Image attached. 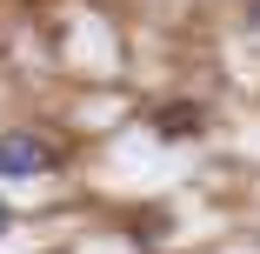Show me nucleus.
Masks as SVG:
<instances>
[{
    "mask_svg": "<svg viewBox=\"0 0 260 254\" xmlns=\"http://www.w3.org/2000/svg\"><path fill=\"white\" fill-rule=\"evenodd\" d=\"M54 167V147L40 134H0V174L7 181H27V174H47Z\"/></svg>",
    "mask_w": 260,
    "mask_h": 254,
    "instance_id": "1",
    "label": "nucleus"
},
{
    "mask_svg": "<svg viewBox=\"0 0 260 254\" xmlns=\"http://www.w3.org/2000/svg\"><path fill=\"white\" fill-rule=\"evenodd\" d=\"M153 134H160V140H193V134H200V107H193V100L160 107V114H153Z\"/></svg>",
    "mask_w": 260,
    "mask_h": 254,
    "instance_id": "2",
    "label": "nucleus"
},
{
    "mask_svg": "<svg viewBox=\"0 0 260 254\" xmlns=\"http://www.w3.org/2000/svg\"><path fill=\"white\" fill-rule=\"evenodd\" d=\"M7 228H14V214H7V201H0V234H7Z\"/></svg>",
    "mask_w": 260,
    "mask_h": 254,
    "instance_id": "3",
    "label": "nucleus"
},
{
    "mask_svg": "<svg viewBox=\"0 0 260 254\" xmlns=\"http://www.w3.org/2000/svg\"><path fill=\"white\" fill-rule=\"evenodd\" d=\"M253 27H260V0H253Z\"/></svg>",
    "mask_w": 260,
    "mask_h": 254,
    "instance_id": "4",
    "label": "nucleus"
}]
</instances>
